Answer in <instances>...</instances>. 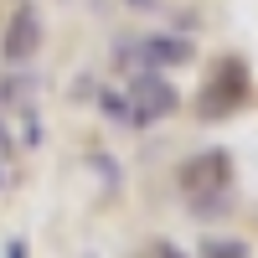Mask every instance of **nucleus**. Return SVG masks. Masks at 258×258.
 Listing matches in <instances>:
<instances>
[{
    "label": "nucleus",
    "instance_id": "obj_1",
    "mask_svg": "<svg viewBox=\"0 0 258 258\" xmlns=\"http://www.w3.org/2000/svg\"><path fill=\"white\" fill-rule=\"evenodd\" d=\"M176 186L197 217H222L232 207V155L227 150H197L176 170Z\"/></svg>",
    "mask_w": 258,
    "mask_h": 258
},
{
    "label": "nucleus",
    "instance_id": "obj_2",
    "mask_svg": "<svg viewBox=\"0 0 258 258\" xmlns=\"http://www.w3.org/2000/svg\"><path fill=\"white\" fill-rule=\"evenodd\" d=\"M248 88H253V73L243 57H217V68L207 73L202 93H197V119L217 124V119H232L248 103Z\"/></svg>",
    "mask_w": 258,
    "mask_h": 258
},
{
    "label": "nucleus",
    "instance_id": "obj_3",
    "mask_svg": "<svg viewBox=\"0 0 258 258\" xmlns=\"http://www.w3.org/2000/svg\"><path fill=\"white\" fill-rule=\"evenodd\" d=\"M124 98H129V124H160V119H170L181 109V93H176V83H170L160 68H140L135 78H129V88H124Z\"/></svg>",
    "mask_w": 258,
    "mask_h": 258
},
{
    "label": "nucleus",
    "instance_id": "obj_4",
    "mask_svg": "<svg viewBox=\"0 0 258 258\" xmlns=\"http://www.w3.org/2000/svg\"><path fill=\"white\" fill-rule=\"evenodd\" d=\"M41 47V11L36 6H16L6 21V36H0V62L6 68H26Z\"/></svg>",
    "mask_w": 258,
    "mask_h": 258
},
{
    "label": "nucleus",
    "instance_id": "obj_5",
    "mask_svg": "<svg viewBox=\"0 0 258 258\" xmlns=\"http://www.w3.org/2000/svg\"><path fill=\"white\" fill-rule=\"evenodd\" d=\"M135 52H140L145 68H186V62L197 57V47H191L186 36H165V31L140 36V41H135Z\"/></svg>",
    "mask_w": 258,
    "mask_h": 258
},
{
    "label": "nucleus",
    "instance_id": "obj_6",
    "mask_svg": "<svg viewBox=\"0 0 258 258\" xmlns=\"http://www.w3.org/2000/svg\"><path fill=\"white\" fill-rule=\"evenodd\" d=\"M197 253L202 258H248V243L243 238H202Z\"/></svg>",
    "mask_w": 258,
    "mask_h": 258
},
{
    "label": "nucleus",
    "instance_id": "obj_7",
    "mask_svg": "<svg viewBox=\"0 0 258 258\" xmlns=\"http://www.w3.org/2000/svg\"><path fill=\"white\" fill-rule=\"evenodd\" d=\"M98 109L109 114V119H119V124H129V98L114 93V88H103V93H98Z\"/></svg>",
    "mask_w": 258,
    "mask_h": 258
},
{
    "label": "nucleus",
    "instance_id": "obj_8",
    "mask_svg": "<svg viewBox=\"0 0 258 258\" xmlns=\"http://www.w3.org/2000/svg\"><path fill=\"white\" fill-rule=\"evenodd\" d=\"M155 258H186V253H181L176 243H155Z\"/></svg>",
    "mask_w": 258,
    "mask_h": 258
},
{
    "label": "nucleus",
    "instance_id": "obj_9",
    "mask_svg": "<svg viewBox=\"0 0 258 258\" xmlns=\"http://www.w3.org/2000/svg\"><path fill=\"white\" fill-rule=\"evenodd\" d=\"M6 258H26V243H21V238H11V243H6Z\"/></svg>",
    "mask_w": 258,
    "mask_h": 258
},
{
    "label": "nucleus",
    "instance_id": "obj_10",
    "mask_svg": "<svg viewBox=\"0 0 258 258\" xmlns=\"http://www.w3.org/2000/svg\"><path fill=\"white\" fill-rule=\"evenodd\" d=\"M0 160H11V129L0 124Z\"/></svg>",
    "mask_w": 258,
    "mask_h": 258
},
{
    "label": "nucleus",
    "instance_id": "obj_11",
    "mask_svg": "<svg viewBox=\"0 0 258 258\" xmlns=\"http://www.w3.org/2000/svg\"><path fill=\"white\" fill-rule=\"evenodd\" d=\"M11 186V160H0V191Z\"/></svg>",
    "mask_w": 258,
    "mask_h": 258
},
{
    "label": "nucleus",
    "instance_id": "obj_12",
    "mask_svg": "<svg viewBox=\"0 0 258 258\" xmlns=\"http://www.w3.org/2000/svg\"><path fill=\"white\" fill-rule=\"evenodd\" d=\"M129 6H140V11H145V6H155V0H129Z\"/></svg>",
    "mask_w": 258,
    "mask_h": 258
}]
</instances>
